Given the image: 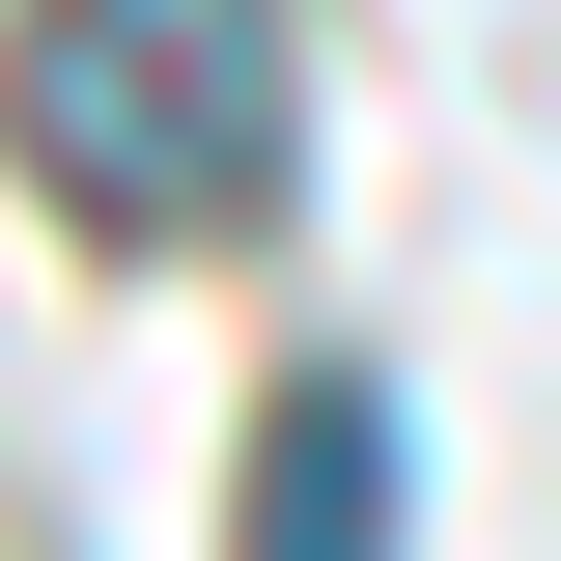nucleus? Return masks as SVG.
Segmentation results:
<instances>
[{
	"label": "nucleus",
	"mask_w": 561,
	"mask_h": 561,
	"mask_svg": "<svg viewBox=\"0 0 561 561\" xmlns=\"http://www.w3.org/2000/svg\"><path fill=\"white\" fill-rule=\"evenodd\" d=\"M0 140H28L57 225L197 253V225L280 197V140H309V28H280V0H28V28H0Z\"/></svg>",
	"instance_id": "1"
},
{
	"label": "nucleus",
	"mask_w": 561,
	"mask_h": 561,
	"mask_svg": "<svg viewBox=\"0 0 561 561\" xmlns=\"http://www.w3.org/2000/svg\"><path fill=\"white\" fill-rule=\"evenodd\" d=\"M253 534H393V393H365V365H309V393L253 421Z\"/></svg>",
	"instance_id": "2"
}]
</instances>
